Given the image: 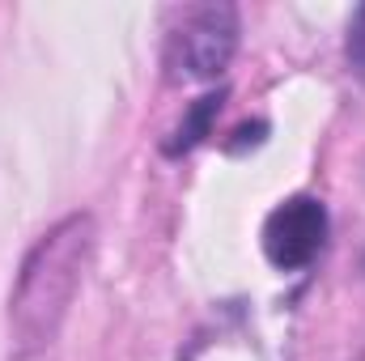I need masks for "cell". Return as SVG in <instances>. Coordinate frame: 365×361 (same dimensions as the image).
Wrapping results in <instances>:
<instances>
[{
    "label": "cell",
    "mask_w": 365,
    "mask_h": 361,
    "mask_svg": "<svg viewBox=\"0 0 365 361\" xmlns=\"http://www.w3.org/2000/svg\"><path fill=\"white\" fill-rule=\"evenodd\" d=\"M327 243V208L314 195L280 200L264 221V255L280 272H302L319 260Z\"/></svg>",
    "instance_id": "obj_3"
},
{
    "label": "cell",
    "mask_w": 365,
    "mask_h": 361,
    "mask_svg": "<svg viewBox=\"0 0 365 361\" xmlns=\"http://www.w3.org/2000/svg\"><path fill=\"white\" fill-rule=\"evenodd\" d=\"M264 132H268V123H264V119H255V123H242V128L234 132L238 141H230V153H242L247 145H264Z\"/></svg>",
    "instance_id": "obj_6"
},
{
    "label": "cell",
    "mask_w": 365,
    "mask_h": 361,
    "mask_svg": "<svg viewBox=\"0 0 365 361\" xmlns=\"http://www.w3.org/2000/svg\"><path fill=\"white\" fill-rule=\"evenodd\" d=\"M344 56H349V68L365 77V4L353 13V21H349V39H344Z\"/></svg>",
    "instance_id": "obj_5"
},
{
    "label": "cell",
    "mask_w": 365,
    "mask_h": 361,
    "mask_svg": "<svg viewBox=\"0 0 365 361\" xmlns=\"http://www.w3.org/2000/svg\"><path fill=\"white\" fill-rule=\"evenodd\" d=\"M242 39V17L225 0L182 9L166 39V77L170 81H217Z\"/></svg>",
    "instance_id": "obj_2"
},
{
    "label": "cell",
    "mask_w": 365,
    "mask_h": 361,
    "mask_svg": "<svg viewBox=\"0 0 365 361\" xmlns=\"http://www.w3.org/2000/svg\"><path fill=\"white\" fill-rule=\"evenodd\" d=\"M221 106H225V90L200 93V98L187 106V115L179 119V128L166 136L162 153H166V158H182V153H191L195 145H204L208 132H212V123H217V115H221Z\"/></svg>",
    "instance_id": "obj_4"
},
{
    "label": "cell",
    "mask_w": 365,
    "mask_h": 361,
    "mask_svg": "<svg viewBox=\"0 0 365 361\" xmlns=\"http://www.w3.org/2000/svg\"><path fill=\"white\" fill-rule=\"evenodd\" d=\"M93 213H68L43 238H34L9 293V361H34L56 345L93 264Z\"/></svg>",
    "instance_id": "obj_1"
}]
</instances>
